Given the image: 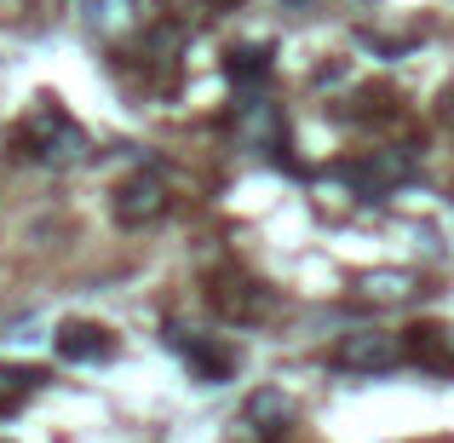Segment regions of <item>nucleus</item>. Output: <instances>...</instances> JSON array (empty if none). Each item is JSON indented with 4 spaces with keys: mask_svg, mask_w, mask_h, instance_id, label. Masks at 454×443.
<instances>
[{
    "mask_svg": "<svg viewBox=\"0 0 454 443\" xmlns=\"http://www.w3.org/2000/svg\"><path fill=\"white\" fill-rule=\"evenodd\" d=\"M18 145H23V155H35V162L69 167V162H81V155H87V133H81V127L69 122V115L58 110L52 99H46L41 110H35L29 122L18 127Z\"/></svg>",
    "mask_w": 454,
    "mask_h": 443,
    "instance_id": "1",
    "label": "nucleus"
},
{
    "mask_svg": "<svg viewBox=\"0 0 454 443\" xmlns=\"http://www.w3.org/2000/svg\"><path fill=\"white\" fill-rule=\"evenodd\" d=\"M414 150H403V145H391V150H374L368 162H351V167H340V178L351 190H363V196H386V190H397V185H409L414 178Z\"/></svg>",
    "mask_w": 454,
    "mask_h": 443,
    "instance_id": "2",
    "label": "nucleus"
},
{
    "mask_svg": "<svg viewBox=\"0 0 454 443\" xmlns=\"http://www.w3.org/2000/svg\"><path fill=\"white\" fill-rule=\"evenodd\" d=\"M403 357V345L391 340V334H380V328H356V334H345L340 345H333V363L345 368V375H380V368H391Z\"/></svg>",
    "mask_w": 454,
    "mask_h": 443,
    "instance_id": "3",
    "label": "nucleus"
},
{
    "mask_svg": "<svg viewBox=\"0 0 454 443\" xmlns=\"http://www.w3.org/2000/svg\"><path fill=\"white\" fill-rule=\"evenodd\" d=\"M161 213H167V185H161L155 173H133L121 190H115V219H121L127 231L161 219Z\"/></svg>",
    "mask_w": 454,
    "mask_h": 443,
    "instance_id": "4",
    "label": "nucleus"
},
{
    "mask_svg": "<svg viewBox=\"0 0 454 443\" xmlns=\"http://www.w3.org/2000/svg\"><path fill=\"white\" fill-rule=\"evenodd\" d=\"M58 357H69V363H110L115 334L104 322H64L58 328Z\"/></svg>",
    "mask_w": 454,
    "mask_h": 443,
    "instance_id": "5",
    "label": "nucleus"
},
{
    "mask_svg": "<svg viewBox=\"0 0 454 443\" xmlns=\"http://www.w3.org/2000/svg\"><path fill=\"white\" fill-rule=\"evenodd\" d=\"M236 133H242L254 150H277L282 145V110H277V104H242Z\"/></svg>",
    "mask_w": 454,
    "mask_h": 443,
    "instance_id": "6",
    "label": "nucleus"
},
{
    "mask_svg": "<svg viewBox=\"0 0 454 443\" xmlns=\"http://www.w3.org/2000/svg\"><path fill=\"white\" fill-rule=\"evenodd\" d=\"M213 305H219L224 317L247 322V317H259V311H265V294H259V289H254L247 277H224L219 289H213Z\"/></svg>",
    "mask_w": 454,
    "mask_h": 443,
    "instance_id": "7",
    "label": "nucleus"
},
{
    "mask_svg": "<svg viewBox=\"0 0 454 443\" xmlns=\"http://www.w3.org/2000/svg\"><path fill=\"white\" fill-rule=\"evenodd\" d=\"M288 415H294V403L282 398V392H270V386H265V392H254V398H247L242 426H247V432H270V426H282Z\"/></svg>",
    "mask_w": 454,
    "mask_h": 443,
    "instance_id": "8",
    "label": "nucleus"
},
{
    "mask_svg": "<svg viewBox=\"0 0 454 443\" xmlns=\"http://www.w3.org/2000/svg\"><path fill=\"white\" fill-rule=\"evenodd\" d=\"M178 345H184V363L196 368V375L207 380V386H219V380H231V357H224V352H213L207 340H178Z\"/></svg>",
    "mask_w": 454,
    "mask_h": 443,
    "instance_id": "9",
    "label": "nucleus"
},
{
    "mask_svg": "<svg viewBox=\"0 0 454 443\" xmlns=\"http://www.w3.org/2000/svg\"><path fill=\"white\" fill-rule=\"evenodd\" d=\"M231 81L236 87H259V81L270 75V46H242V52H231Z\"/></svg>",
    "mask_w": 454,
    "mask_h": 443,
    "instance_id": "10",
    "label": "nucleus"
},
{
    "mask_svg": "<svg viewBox=\"0 0 454 443\" xmlns=\"http://www.w3.org/2000/svg\"><path fill=\"white\" fill-rule=\"evenodd\" d=\"M409 289H414L409 271H374V277H363V294L380 299V305H397V299H409Z\"/></svg>",
    "mask_w": 454,
    "mask_h": 443,
    "instance_id": "11",
    "label": "nucleus"
},
{
    "mask_svg": "<svg viewBox=\"0 0 454 443\" xmlns=\"http://www.w3.org/2000/svg\"><path fill=\"white\" fill-rule=\"evenodd\" d=\"M81 12H87V23H98V29H121V23L133 18V0H81Z\"/></svg>",
    "mask_w": 454,
    "mask_h": 443,
    "instance_id": "12",
    "label": "nucleus"
},
{
    "mask_svg": "<svg viewBox=\"0 0 454 443\" xmlns=\"http://www.w3.org/2000/svg\"><path fill=\"white\" fill-rule=\"evenodd\" d=\"M41 368H18V363H0V386H18V392H29V386H41Z\"/></svg>",
    "mask_w": 454,
    "mask_h": 443,
    "instance_id": "13",
    "label": "nucleus"
},
{
    "mask_svg": "<svg viewBox=\"0 0 454 443\" xmlns=\"http://www.w3.org/2000/svg\"><path fill=\"white\" fill-rule=\"evenodd\" d=\"M12 409H18V398H12V392L0 386V415H12Z\"/></svg>",
    "mask_w": 454,
    "mask_h": 443,
    "instance_id": "14",
    "label": "nucleus"
},
{
    "mask_svg": "<svg viewBox=\"0 0 454 443\" xmlns=\"http://www.w3.org/2000/svg\"><path fill=\"white\" fill-rule=\"evenodd\" d=\"M449 363H454V334H449Z\"/></svg>",
    "mask_w": 454,
    "mask_h": 443,
    "instance_id": "15",
    "label": "nucleus"
},
{
    "mask_svg": "<svg viewBox=\"0 0 454 443\" xmlns=\"http://www.w3.org/2000/svg\"><path fill=\"white\" fill-rule=\"evenodd\" d=\"M294 6H310V0H294Z\"/></svg>",
    "mask_w": 454,
    "mask_h": 443,
    "instance_id": "16",
    "label": "nucleus"
}]
</instances>
